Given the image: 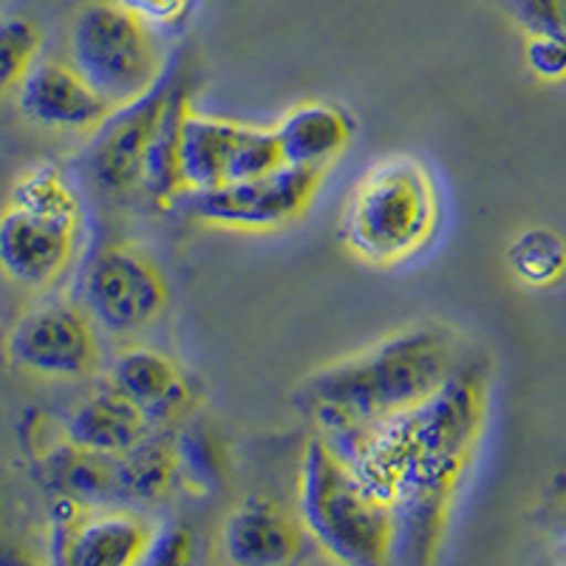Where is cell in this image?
Listing matches in <instances>:
<instances>
[{"instance_id": "cell-1", "label": "cell", "mask_w": 566, "mask_h": 566, "mask_svg": "<svg viewBox=\"0 0 566 566\" xmlns=\"http://www.w3.org/2000/svg\"><path fill=\"white\" fill-rule=\"evenodd\" d=\"M488 424V377L462 366L433 397L382 422L326 437L397 513V544L431 564Z\"/></svg>"}, {"instance_id": "cell-2", "label": "cell", "mask_w": 566, "mask_h": 566, "mask_svg": "<svg viewBox=\"0 0 566 566\" xmlns=\"http://www.w3.org/2000/svg\"><path fill=\"white\" fill-rule=\"evenodd\" d=\"M459 337L439 323H417L312 371L295 406L323 437L366 428L419 406L464 366Z\"/></svg>"}, {"instance_id": "cell-3", "label": "cell", "mask_w": 566, "mask_h": 566, "mask_svg": "<svg viewBox=\"0 0 566 566\" xmlns=\"http://www.w3.org/2000/svg\"><path fill=\"white\" fill-rule=\"evenodd\" d=\"M442 196L431 168L413 154H388L354 181L340 210V241L352 258L394 270L437 241Z\"/></svg>"}, {"instance_id": "cell-4", "label": "cell", "mask_w": 566, "mask_h": 566, "mask_svg": "<svg viewBox=\"0 0 566 566\" xmlns=\"http://www.w3.org/2000/svg\"><path fill=\"white\" fill-rule=\"evenodd\" d=\"M301 524L337 566H388L397 547V513L366 488L326 437H312L297 476Z\"/></svg>"}, {"instance_id": "cell-5", "label": "cell", "mask_w": 566, "mask_h": 566, "mask_svg": "<svg viewBox=\"0 0 566 566\" xmlns=\"http://www.w3.org/2000/svg\"><path fill=\"white\" fill-rule=\"evenodd\" d=\"M69 63L114 108L139 103L168 74L156 29L116 0H97L77 12L69 38Z\"/></svg>"}, {"instance_id": "cell-6", "label": "cell", "mask_w": 566, "mask_h": 566, "mask_svg": "<svg viewBox=\"0 0 566 566\" xmlns=\"http://www.w3.org/2000/svg\"><path fill=\"white\" fill-rule=\"evenodd\" d=\"M283 165L275 130L187 105L176 136V174L181 199L216 190L230 181L255 179Z\"/></svg>"}, {"instance_id": "cell-7", "label": "cell", "mask_w": 566, "mask_h": 566, "mask_svg": "<svg viewBox=\"0 0 566 566\" xmlns=\"http://www.w3.org/2000/svg\"><path fill=\"white\" fill-rule=\"evenodd\" d=\"M168 277L154 258L128 241H108L83 275V310L111 335H134L168 310Z\"/></svg>"}, {"instance_id": "cell-8", "label": "cell", "mask_w": 566, "mask_h": 566, "mask_svg": "<svg viewBox=\"0 0 566 566\" xmlns=\"http://www.w3.org/2000/svg\"><path fill=\"white\" fill-rule=\"evenodd\" d=\"M323 176L326 174L281 165L272 174L255 179L230 181L216 190L187 196V210L201 224L216 230L266 235L286 230L310 212Z\"/></svg>"}, {"instance_id": "cell-9", "label": "cell", "mask_w": 566, "mask_h": 566, "mask_svg": "<svg viewBox=\"0 0 566 566\" xmlns=\"http://www.w3.org/2000/svg\"><path fill=\"white\" fill-rule=\"evenodd\" d=\"M97 323L83 306L45 301L12 323L3 354L12 368L40 380H85L99 368Z\"/></svg>"}, {"instance_id": "cell-10", "label": "cell", "mask_w": 566, "mask_h": 566, "mask_svg": "<svg viewBox=\"0 0 566 566\" xmlns=\"http://www.w3.org/2000/svg\"><path fill=\"white\" fill-rule=\"evenodd\" d=\"M181 77L168 71L161 83L139 103L116 108L108 123L97 130L88 148V174L108 193H130L142 187V168L161 116Z\"/></svg>"}, {"instance_id": "cell-11", "label": "cell", "mask_w": 566, "mask_h": 566, "mask_svg": "<svg viewBox=\"0 0 566 566\" xmlns=\"http://www.w3.org/2000/svg\"><path fill=\"white\" fill-rule=\"evenodd\" d=\"M80 230L7 201L0 210V275L20 290H49L77 255Z\"/></svg>"}, {"instance_id": "cell-12", "label": "cell", "mask_w": 566, "mask_h": 566, "mask_svg": "<svg viewBox=\"0 0 566 566\" xmlns=\"http://www.w3.org/2000/svg\"><path fill=\"white\" fill-rule=\"evenodd\" d=\"M18 103L29 123L52 130L97 134L114 114V105L71 63L54 57H40L29 77L18 88Z\"/></svg>"}, {"instance_id": "cell-13", "label": "cell", "mask_w": 566, "mask_h": 566, "mask_svg": "<svg viewBox=\"0 0 566 566\" xmlns=\"http://www.w3.org/2000/svg\"><path fill=\"white\" fill-rule=\"evenodd\" d=\"M303 524L283 504L250 495L221 527V553L230 566H292L301 558Z\"/></svg>"}, {"instance_id": "cell-14", "label": "cell", "mask_w": 566, "mask_h": 566, "mask_svg": "<svg viewBox=\"0 0 566 566\" xmlns=\"http://www.w3.org/2000/svg\"><path fill=\"white\" fill-rule=\"evenodd\" d=\"M108 386L128 397L156 431L187 422L196 406L190 377L168 354L154 348H128L119 354L111 368Z\"/></svg>"}, {"instance_id": "cell-15", "label": "cell", "mask_w": 566, "mask_h": 566, "mask_svg": "<svg viewBox=\"0 0 566 566\" xmlns=\"http://www.w3.org/2000/svg\"><path fill=\"white\" fill-rule=\"evenodd\" d=\"M154 535L130 510H77L65 530V566H134Z\"/></svg>"}, {"instance_id": "cell-16", "label": "cell", "mask_w": 566, "mask_h": 566, "mask_svg": "<svg viewBox=\"0 0 566 566\" xmlns=\"http://www.w3.org/2000/svg\"><path fill=\"white\" fill-rule=\"evenodd\" d=\"M281 148L283 165L326 174L352 145V116L332 103L306 99L292 105L286 114L272 125Z\"/></svg>"}, {"instance_id": "cell-17", "label": "cell", "mask_w": 566, "mask_h": 566, "mask_svg": "<svg viewBox=\"0 0 566 566\" xmlns=\"http://www.w3.org/2000/svg\"><path fill=\"white\" fill-rule=\"evenodd\" d=\"M154 431L150 419L128 397L105 382L97 394H91L69 413L63 439L83 451L119 457V453L134 451L136 444L145 442Z\"/></svg>"}, {"instance_id": "cell-18", "label": "cell", "mask_w": 566, "mask_h": 566, "mask_svg": "<svg viewBox=\"0 0 566 566\" xmlns=\"http://www.w3.org/2000/svg\"><path fill=\"white\" fill-rule=\"evenodd\" d=\"M9 201L27 210L40 212L45 219L63 221L71 227H83L85 210L77 187L54 161H34L23 168L9 190Z\"/></svg>"}, {"instance_id": "cell-19", "label": "cell", "mask_w": 566, "mask_h": 566, "mask_svg": "<svg viewBox=\"0 0 566 566\" xmlns=\"http://www.w3.org/2000/svg\"><path fill=\"white\" fill-rule=\"evenodd\" d=\"M507 266L530 290L558 286L566 277V239L553 227H527L507 244Z\"/></svg>"}, {"instance_id": "cell-20", "label": "cell", "mask_w": 566, "mask_h": 566, "mask_svg": "<svg viewBox=\"0 0 566 566\" xmlns=\"http://www.w3.org/2000/svg\"><path fill=\"white\" fill-rule=\"evenodd\" d=\"M40 49H43V29L32 18L23 14L0 18V99L23 85L29 71L40 60Z\"/></svg>"}, {"instance_id": "cell-21", "label": "cell", "mask_w": 566, "mask_h": 566, "mask_svg": "<svg viewBox=\"0 0 566 566\" xmlns=\"http://www.w3.org/2000/svg\"><path fill=\"white\" fill-rule=\"evenodd\" d=\"M176 451H179V473L187 484L210 490L212 482L221 476L219 444L207 433L185 431L181 437H176Z\"/></svg>"}, {"instance_id": "cell-22", "label": "cell", "mask_w": 566, "mask_h": 566, "mask_svg": "<svg viewBox=\"0 0 566 566\" xmlns=\"http://www.w3.org/2000/svg\"><path fill=\"white\" fill-rule=\"evenodd\" d=\"M524 34L566 38V0H493Z\"/></svg>"}, {"instance_id": "cell-23", "label": "cell", "mask_w": 566, "mask_h": 566, "mask_svg": "<svg viewBox=\"0 0 566 566\" xmlns=\"http://www.w3.org/2000/svg\"><path fill=\"white\" fill-rule=\"evenodd\" d=\"M134 566H196V535L185 524L156 527L150 547Z\"/></svg>"}, {"instance_id": "cell-24", "label": "cell", "mask_w": 566, "mask_h": 566, "mask_svg": "<svg viewBox=\"0 0 566 566\" xmlns=\"http://www.w3.org/2000/svg\"><path fill=\"white\" fill-rule=\"evenodd\" d=\"M524 60L544 83H566V38L560 34H530L524 43Z\"/></svg>"}, {"instance_id": "cell-25", "label": "cell", "mask_w": 566, "mask_h": 566, "mask_svg": "<svg viewBox=\"0 0 566 566\" xmlns=\"http://www.w3.org/2000/svg\"><path fill=\"white\" fill-rule=\"evenodd\" d=\"M116 3L161 34L185 27L196 0H116Z\"/></svg>"}, {"instance_id": "cell-26", "label": "cell", "mask_w": 566, "mask_h": 566, "mask_svg": "<svg viewBox=\"0 0 566 566\" xmlns=\"http://www.w3.org/2000/svg\"><path fill=\"white\" fill-rule=\"evenodd\" d=\"M77 507L74 502H69V499H57V504H54L52 510V524H49V566H65V530H69V522L71 515L77 513Z\"/></svg>"}, {"instance_id": "cell-27", "label": "cell", "mask_w": 566, "mask_h": 566, "mask_svg": "<svg viewBox=\"0 0 566 566\" xmlns=\"http://www.w3.org/2000/svg\"><path fill=\"white\" fill-rule=\"evenodd\" d=\"M0 566H49V555L43 560L18 541L0 538Z\"/></svg>"}]
</instances>
